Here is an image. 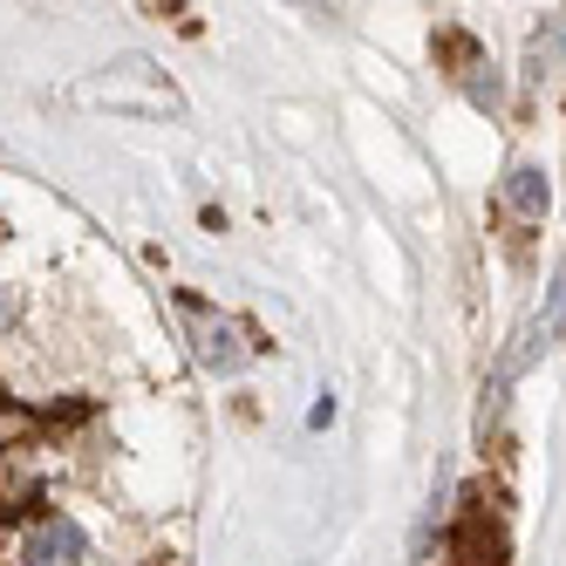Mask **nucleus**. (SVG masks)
I'll use <instances>...</instances> for the list:
<instances>
[{
	"label": "nucleus",
	"instance_id": "obj_3",
	"mask_svg": "<svg viewBox=\"0 0 566 566\" xmlns=\"http://www.w3.org/2000/svg\"><path fill=\"white\" fill-rule=\"evenodd\" d=\"M178 314L191 321V355L206 361V369L232 376L239 361H247V342H239V321H226V314H212V307H198L191 294H178Z\"/></svg>",
	"mask_w": 566,
	"mask_h": 566
},
{
	"label": "nucleus",
	"instance_id": "obj_7",
	"mask_svg": "<svg viewBox=\"0 0 566 566\" xmlns=\"http://www.w3.org/2000/svg\"><path fill=\"white\" fill-rule=\"evenodd\" d=\"M471 103H478V109H499V75H478V83H471Z\"/></svg>",
	"mask_w": 566,
	"mask_h": 566
},
{
	"label": "nucleus",
	"instance_id": "obj_2",
	"mask_svg": "<svg viewBox=\"0 0 566 566\" xmlns=\"http://www.w3.org/2000/svg\"><path fill=\"white\" fill-rule=\"evenodd\" d=\"M492 505H499V492H484V484L464 492V518L451 525V559L458 566H505L512 559V539H505Z\"/></svg>",
	"mask_w": 566,
	"mask_h": 566
},
{
	"label": "nucleus",
	"instance_id": "obj_5",
	"mask_svg": "<svg viewBox=\"0 0 566 566\" xmlns=\"http://www.w3.org/2000/svg\"><path fill=\"white\" fill-rule=\"evenodd\" d=\"M499 206H505L518 226H539V219H546V206H553L546 171H539V165H512V171H505V185H499Z\"/></svg>",
	"mask_w": 566,
	"mask_h": 566
},
{
	"label": "nucleus",
	"instance_id": "obj_6",
	"mask_svg": "<svg viewBox=\"0 0 566 566\" xmlns=\"http://www.w3.org/2000/svg\"><path fill=\"white\" fill-rule=\"evenodd\" d=\"M559 55H566V21H546V28H533V49H525V75H533V83H546Z\"/></svg>",
	"mask_w": 566,
	"mask_h": 566
},
{
	"label": "nucleus",
	"instance_id": "obj_1",
	"mask_svg": "<svg viewBox=\"0 0 566 566\" xmlns=\"http://www.w3.org/2000/svg\"><path fill=\"white\" fill-rule=\"evenodd\" d=\"M75 103H109V109H178V90L157 75L150 62H116L109 75H90L83 90H75Z\"/></svg>",
	"mask_w": 566,
	"mask_h": 566
},
{
	"label": "nucleus",
	"instance_id": "obj_4",
	"mask_svg": "<svg viewBox=\"0 0 566 566\" xmlns=\"http://www.w3.org/2000/svg\"><path fill=\"white\" fill-rule=\"evenodd\" d=\"M83 559H90V539L69 512H49L21 546V566H83Z\"/></svg>",
	"mask_w": 566,
	"mask_h": 566
}]
</instances>
